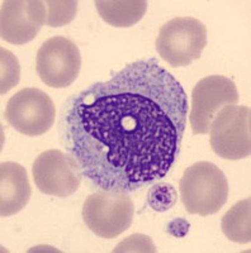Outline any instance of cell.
<instances>
[{
  "label": "cell",
  "mask_w": 251,
  "mask_h": 253,
  "mask_svg": "<svg viewBox=\"0 0 251 253\" xmlns=\"http://www.w3.org/2000/svg\"><path fill=\"white\" fill-rule=\"evenodd\" d=\"M187 114V94L175 76L155 58L139 60L70 101L67 148L93 185L132 193L171 170Z\"/></svg>",
  "instance_id": "1"
},
{
  "label": "cell",
  "mask_w": 251,
  "mask_h": 253,
  "mask_svg": "<svg viewBox=\"0 0 251 253\" xmlns=\"http://www.w3.org/2000/svg\"><path fill=\"white\" fill-rule=\"evenodd\" d=\"M180 200L189 214L218 213L228 199L225 173L212 162L200 161L187 167L179 182Z\"/></svg>",
  "instance_id": "2"
},
{
  "label": "cell",
  "mask_w": 251,
  "mask_h": 253,
  "mask_svg": "<svg viewBox=\"0 0 251 253\" xmlns=\"http://www.w3.org/2000/svg\"><path fill=\"white\" fill-rule=\"evenodd\" d=\"M135 205L128 193L98 190L83 205V220L96 236L112 239L131 227Z\"/></svg>",
  "instance_id": "3"
},
{
  "label": "cell",
  "mask_w": 251,
  "mask_h": 253,
  "mask_svg": "<svg viewBox=\"0 0 251 253\" xmlns=\"http://www.w3.org/2000/svg\"><path fill=\"white\" fill-rule=\"evenodd\" d=\"M155 46L160 57L170 66H189L201 58L207 46V28L196 18H174L160 28Z\"/></svg>",
  "instance_id": "4"
},
{
  "label": "cell",
  "mask_w": 251,
  "mask_h": 253,
  "mask_svg": "<svg viewBox=\"0 0 251 253\" xmlns=\"http://www.w3.org/2000/svg\"><path fill=\"white\" fill-rule=\"evenodd\" d=\"M251 112L244 105H227L209 126V143L219 157L236 161L251 155Z\"/></svg>",
  "instance_id": "5"
},
{
  "label": "cell",
  "mask_w": 251,
  "mask_h": 253,
  "mask_svg": "<svg viewBox=\"0 0 251 253\" xmlns=\"http://www.w3.org/2000/svg\"><path fill=\"white\" fill-rule=\"evenodd\" d=\"M56 109L49 95L37 87H24L9 99L5 119L17 132L28 137L42 135L55 123Z\"/></svg>",
  "instance_id": "6"
},
{
  "label": "cell",
  "mask_w": 251,
  "mask_h": 253,
  "mask_svg": "<svg viewBox=\"0 0 251 253\" xmlns=\"http://www.w3.org/2000/svg\"><path fill=\"white\" fill-rule=\"evenodd\" d=\"M81 56L71 40L55 36L45 41L36 57V71L47 86L64 89L78 79Z\"/></svg>",
  "instance_id": "7"
},
{
  "label": "cell",
  "mask_w": 251,
  "mask_h": 253,
  "mask_svg": "<svg viewBox=\"0 0 251 253\" xmlns=\"http://www.w3.org/2000/svg\"><path fill=\"white\" fill-rule=\"evenodd\" d=\"M239 99L236 85L226 76L212 75L198 81L192 91V132L207 134L217 113L223 107L235 105Z\"/></svg>",
  "instance_id": "8"
},
{
  "label": "cell",
  "mask_w": 251,
  "mask_h": 253,
  "mask_svg": "<svg viewBox=\"0 0 251 253\" xmlns=\"http://www.w3.org/2000/svg\"><path fill=\"white\" fill-rule=\"evenodd\" d=\"M36 186L45 195L67 198L80 186L81 171L76 160L60 150H49L36 158L32 167Z\"/></svg>",
  "instance_id": "9"
},
{
  "label": "cell",
  "mask_w": 251,
  "mask_h": 253,
  "mask_svg": "<svg viewBox=\"0 0 251 253\" xmlns=\"http://www.w3.org/2000/svg\"><path fill=\"white\" fill-rule=\"evenodd\" d=\"M47 13L40 0H5L1 3L0 36L12 44H24L35 40L46 23Z\"/></svg>",
  "instance_id": "10"
},
{
  "label": "cell",
  "mask_w": 251,
  "mask_h": 253,
  "mask_svg": "<svg viewBox=\"0 0 251 253\" xmlns=\"http://www.w3.org/2000/svg\"><path fill=\"white\" fill-rule=\"evenodd\" d=\"M32 189L27 171L17 162L0 165V214L10 216L19 213L29 202Z\"/></svg>",
  "instance_id": "11"
},
{
  "label": "cell",
  "mask_w": 251,
  "mask_h": 253,
  "mask_svg": "<svg viewBox=\"0 0 251 253\" xmlns=\"http://www.w3.org/2000/svg\"><path fill=\"white\" fill-rule=\"evenodd\" d=\"M94 4L101 19L118 28L135 26L146 14L149 5L146 0H97Z\"/></svg>",
  "instance_id": "12"
},
{
  "label": "cell",
  "mask_w": 251,
  "mask_h": 253,
  "mask_svg": "<svg viewBox=\"0 0 251 253\" xmlns=\"http://www.w3.org/2000/svg\"><path fill=\"white\" fill-rule=\"evenodd\" d=\"M222 232L230 241L236 243L251 242V200L250 198L236 203L221 221Z\"/></svg>",
  "instance_id": "13"
},
{
  "label": "cell",
  "mask_w": 251,
  "mask_h": 253,
  "mask_svg": "<svg viewBox=\"0 0 251 253\" xmlns=\"http://www.w3.org/2000/svg\"><path fill=\"white\" fill-rule=\"evenodd\" d=\"M49 8L46 24L49 27H62L72 22L78 12V1L76 0H49L46 1Z\"/></svg>",
  "instance_id": "14"
},
{
  "label": "cell",
  "mask_w": 251,
  "mask_h": 253,
  "mask_svg": "<svg viewBox=\"0 0 251 253\" xmlns=\"http://www.w3.org/2000/svg\"><path fill=\"white\" fill-rule=\"evenodd\" d=\"M178 202L175 187L167 182H160L150 187L148 193V203L155 211L164 213L170 210Z\"/></svg>",
  "instance_id": "15"
},
{
  "label": "cell",
  "mask_w": 251,
  "mask_h": 253,
  "mask_svg": "<svg viewBox=\"0 0 251 253\" xmlns=\"http://www.w3.org/2000/svg\"><path fill=\"white\" fill-rule=\"evenodd\" d=\"M1 84H0V92L4 95L9 90L15 86L19 81L20 69L17 57L8 49L1 48Z\"/></svg>",
  "instance_id": "16"
},
{
  "label": "cell",
  "mask_w": 251,
  "mask_h": 253,
  "mask_svg": "<svg viewBox=\"0 0 251 253\" xmlns=\"http://www.w3.org/2000/svg\"><path fill=\"white\" fill-rule=\"evenodd\" d=\"M156 247L151 238L145 234H132L117 246L113 253L121 252H156Z\"/></svg>",
  "instance_id": "17"
},
{
  "label": "cell",
  "mask_w": 251,
  "mask_h": 253,
  "mask_svg": "<svg viewBox=\"0 0 251 253\" xmlns=\"http://www.w3.org/2000/svg\"><path fill=\"white\" fill-rule=\"evenodd\" d=\"M189 229H191V223L187 220V219L183 218H176L166 225V232L170 236L175 237V238H183V237L187 236L189 233Z\"/></svg>",
  "instance_id": "18"
}]
</instances>
